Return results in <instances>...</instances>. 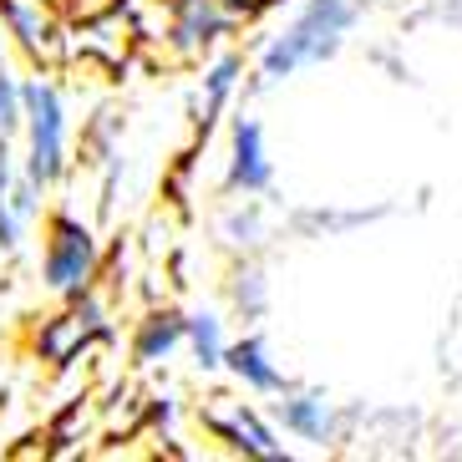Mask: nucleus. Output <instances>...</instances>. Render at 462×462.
<instances>
[{
  "label": "nucleus",
  "instance_id": "f257e3e1",
  "mask_svg": "<svg viewBox=\"0 0 462 462\" xmlns=\"http://www.w3.org/2000/svg\"><path fill=\"white\" fill-rule=\"evenodd\" d=\"M366 0H305L290 26H280L259 51V87H280L310 67H326L346 51L351 31L361 26Z\"/></svg>",
  "mask_w": 462,
  "mask_h": 462
},
{
  "label": "nucleus",
  "instance_id": "f03ea898",
  "mask_svg": "<svg viewBox=\"0 0 462 462\" xmlns=\"http://www.w3.org/2000/svg\"><path fill=\"white\" fill-rule=\"evenodd\" d=\"M21 107H26V173L31 183L51 189L67 173V102L46 77H31L21 87Z\"/></svg>",
  "mask_w": 462,
  "mask_h": 462
},
{
  "label": "nucleus",
  "instance_id": "7ed1b4c3",
  "mask_svg": "<svg viewBox=\"0 0 462 462\" xmlns=\"http://www.w3.org/2000/svg\"><path fill=\"white\" fill-rule=\"evenodd\" d=\"M97 270H102V245H97V234L87 229L82 218L56 214L51 229H46V259H42L46 290L61 295V300H77V295L92 290Z\"/></svg>",
  "mask_w": 462,
  "mask_h": 462
},
{
  "label": "nucleus",
  "instance_id": "20e7f679",
  "mask_svg": "<svg viewBox=\"0 0 462 462\" xmlns=\"http://www.w3.org/2000/svg\"><path fill=\"white\" fill-rule=\"evenodd\" d=\"M274 421L295 442H310V448H336V442H346V407L330 402L320 386H285V392L274 396Z\"/></svg>",
  "mask_w": 462,
  "mask_h": 462
},
{
  "label": "nucleus",
  "instance_id": "39448f33",
  "mask_svg": "<svg viewBox=\"0 0 462 462\" xmlns=\"http://www.w3.org/2000/svg\"><path fill=\"white\" fill-rule=\"evenodd\" d=\"M0 21H5V36L36 67H56L67 56V26H61L56 0H0Z\"/></svg>",
  "mask_w": 462,
  "mask_h": 462
},
{
  "label": "nucleus",
  "instance_id": "423d86ee",
  "mask_svg": "<svg viewBox=\"0 0 462 462\" xmlns=\"http://www.w3.org/2000/svg\"><path fill=\"white\" fill-rule=\"evenodd\" d=\"M107 336V305L87 290V295H77L61 315H51L42 326V336H36V351L51 361V366H67V361H77V356L87 351V346H97V340Z\"/></svg>",
  "mask_w": 462,
  "mask_h": 462
},
{
  "label": "nucleus",
  "instance_id": "0eeeda50",
  "mask_svg": "<svg viewBox=\"0 0 462 462\" xmlns=\"http://www.w3.org/2000/svg\"><path fill=\"white\" fill-rule=\"evenodd\" d=\"M249 15L234 0H173L168 15V42L178 46V56H199L208 46H218L229 31H239Z\"/></svg>",
  "mask_w": 462,
  "mask_h": 462
},
{
  "label": "nucleus",
  "instance_id": "6e6552de",
  "mask_svg": "<svg viewBox=\"0 0 462 462\" xmlns=\"http://www.w3.org/2000/svg\"><path fill=\"white\" fill-rule=\"evenodd\" d=\"M204 427L218 437V442H229L239 457H259V462H290L285 442H280V432H274L270 421L259 417L254 407H245V402H234V407H214L204 411Z\"/></svg>",
  "mask_w": 462,
  "mask_h": 462
},
{
  "label": "nucleus",
  "instance_id": "1a4fd4ad",
  "mask_svg": "<svg viewBox=\"0 0 462 462\" xmlns=\"http://www.w3.org/2000/svg\"><path fill=\"white\" fill-rule=\"evenodd\" d=\"M274 183V163L264 148V127L254 117H234L229 127V168H224V189L229 193H270Z\"/></svg>",
  "mask_w": 462,
  "mask_h": 462
},
{
  "label": "nucleus",
  "instance_id": "9d476101",
  "mask_svg": "<svg viewBox=\"0 0 462 462\" xmlns=\"http://www.w3.org/2000/svg\"><path fill=\"white\" fill-rule=\"evenodd\" d=\"M224 371H229L245 392H254V396H280L290 386L285 366L274 361V351H270V340H264V336L229 340V351H224Z\"/></svg>",
  "mask_w": 462,
  "mask_h": 462
},
{
  "label": "nucleus",
  "instance_id": "9b49d317",
  "mask_svg": "<svg viewBox=\"0 0 462 462\" xmlns=\"http://www.w3.org/2000/svg\"><path fill=\"white\" fill-rule=\"evenodd\" d=\"M178 346H189V315L183 310H152L133 330V361L137 366H158Z\"/></svg>",
  "mask_w": 462,
  "mask_h": 462
},
{
  "label": "nucleus",
  "instance_id": "f8f14e48",
  "mask_svg": "<svg viewBox=\"0 0 462 462\" xmlns=\"http://www.w3.org/2000/svg\"><path fill=\"white\" fill-rule=\"evenodd\" d=\"M239 82H245V56L239 51H224L214 67L204 71V92H199V127H204V133L224 117V107L234 102Z\"/></svg>",
  "mask_w": 462,
  "mask_h": 462
},
{
  "label": "nucleus",
  "instance_id": "ddd939ff",
  "mask_svg": "<svg viewBox=\"0 0 462 462\" xmlns=\"http://www.w3.org/2000/svg\"><path fill=\"white\" fill-rule=\"evenodd\" d=\"M218 245H229V249H239V254H254L264 239H270V218H264V208L254 204V199H239V204H229L224 214H218Z\"/></svg>",
  "mask_w": 462,
  "mask_h": 462
},
{
  "label": "nucleus",
  "instance_id": "4468645a",
  "mask_svg": "<svg viewBox=\"0 0 462 462\" xmlns=\"http://www.w3.org/2000/svg\"><path fill=\"white\" fill-rule=\"evenodd\" d=\"M229 305H234L239 320H259V315L270 310V274H264V264L245 259V264L229 274Z\"/></svg>",
  "mask_w": 462,
  "mask_h": 462
},
{
  "label": "nucleus",
  "instance_id": "2eb2a0df",
  "mask_svg": "<svg viewBox=\"0 0 462 462\" xmlns=\"http://www.w3.org/2000/svg\"><path fill=\"white\" fill-rule=\"evenodd\" d=\"M189 351L199 371H218L224 366V351H229V336H224V320L214 310H193L189 315Z\"/></svg>",
  "mask_w": 462,
  "mask_h": 462
},
{
  "label": "nucleus",
  "instance_id": "dca6fc26",
  "mask_svg": "<svg viewBox=\"0 0 462 462\" xmlns=\"http://www.w3.org/2000/svg\"><path fill=\"white\" fill-rule=\"evenodd\" d=\"M15 168H11V152H5V137H0V249H15L21 245V234H26V224L15 218Z\"/></svg>",
  "mask_w": 462,
  "mask_h": 462
},
{
  "label": "nucleus",
  "instance_id": "f3484780",
  "mask_svg": "<svg viewBox=\"0 0 462 462\" xmlns=\"http://www.w3.org/2000/svg\"><path fill=\"white\" fill-rule=\"evenodd\" d=\"M371 218H381V208H356V214H300V229H326V234H346V229H361V224H371Z\"/></svg>",
  "mask_w": 462,
  "mask_h": 462
},
{
  "label": "nucleus",
  "instance_id": "a211bd4d",
  "mask_svg": "<svg viewBox=\"0 0 462 462\" xmlns=\"http://www.w3.org/2000/svg\"><path fill=\"white\" fill-rule=\"evenodd\" d=\"M26 127V107H21V87L5 77V67H0V137H11Z\"/></svg>",
  "mask_w": 462,
  "mask_h": 462
},
{
  "label": "nucleus",
  "instance_id": "6ab92c4d",
  "mask_svg": "<svg viewBox=\"0 0 462 462\" xmlns=\"http://www.w3.org/2000/svg\"><path fill=\"white\" fill-rule=\"evenodd\" d=\"M437 452H442V457H462V421H452L448 432H442V448Z\"/></svg>",
  "mask_w": 462,
  "mask_h": 462
},
{
  "label": "nucleus",
  "instance_id": "aec40b11",
  "mask_svg": "<svg viewBox=\"0 0 462 462\" xmlns=\"http://www.w3.org/2000/svg\"><path fill=\"white\" fill-rule=\"evenodd\" d=\"M77 5V15H97V11H107L112 0H71Z\"/></svg>",
  "mask_w": 462,
  "mask_h": 462
},
{
  "label": "nucleus",
  "instance_id": "412c9836",
  "mask_svg": "<svg viewBox=\"0 0 462 462\" xmlns=\"http://www.w3.org/2000/svg\"><path fill=\"white\" fill-rule=\"evenodd\" d=\"M0 31H5V21H0ZM0 67H5V36H0Z\"/></svg>",
  "mask_w": 462,
  "mask_h": 462
},
{
  "label": "nucleus",
  "instance_id": "4be33fe9",
  "mask_svg": "<svg viewBox=\"0 0 462 462\" xmlns=\"http://www.w3.org/2000/svg\"><path fill=\"white\" fill-rule=\"evenodd\" d=\"M366 5H371V0H366Z\"/></svg>",
  "mask_w": 462,
  "mask_h": 462
}]
</instances>
